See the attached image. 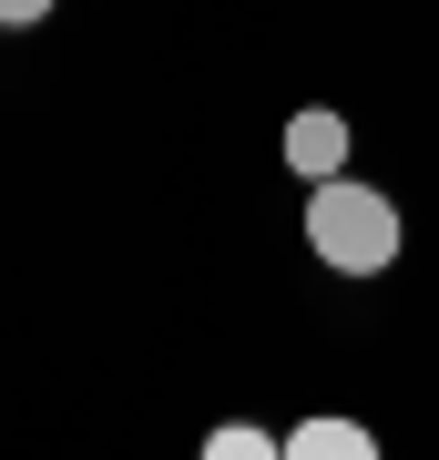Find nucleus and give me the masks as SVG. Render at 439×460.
Masks as SVG:
<instances>
[{"instance_id": "obj_1", "label": "nucleus", "mask_w": 439, "mask_h": 460, "mask_svg": "<svg viewBox=\"0 0 439 460\" xmlns=\"http://www.w3.org/2000/svg\"><path fill=\"white\" fill-rule=\"evenodd\" d=\"M307 246L338 277H378V266H399V205L378 184H358V174H327L307 195Z\"/></svg>"}, {"instance_id": "obj_2", "label": "nucleus", "mask_w": 439, "mask_h": 460, "mask_svg": "<svg viewBox=\"0 0 439 460\" xmlns=\"http://www.w3.org/2000/svg\"><path fill=\"white\" fill-rule=\"evenodd\" d=\"M286 164L307 174V184H327V174H347V123L327 113V102H307V113L286 123Z\"/></svg>"}, {"instance_id": "obj_3", "label": "nucleus", "mask_w": 439, "mask_h": 460, "mask_svg": "<svg viewBox=\"0 0 439 460\" xmlns=\"http://www.w3.org/2000/svg\"><path fill=\"white\" fill-rule=\"evenodd\" d=\"M378 440H368V429L358 420H296L286 429V460H368Z\"/></svg>"}, {"instance_id": "obj_4", "label": "nucleus", "mask_w": 439, "mask_h": 460, "mask_svg": "<svg viewBox=\"0 0 439 460\" xmlns=\"http://www.w3.org/2000/svg\"><path fill=\"white\" fill-rule=\"evenodd\" d=\"M266 450H286L277 429H245V420H225V429H205V460H266Z\"/></svg>"}, {"instance_id": "obj_5", "label": "nucleus", "mask_w": 439, "mask_h": 460, "mask_svg": "<svg viewBox=\"0 0 439 460\" xmlns=\"http://www.w3.org/2000/svg\"><path fill=\"white\" fill-rule=\"evenodd\" d=\"M41 11H51V0H0V31H31Z\"/></svg>"}]
</instances>
